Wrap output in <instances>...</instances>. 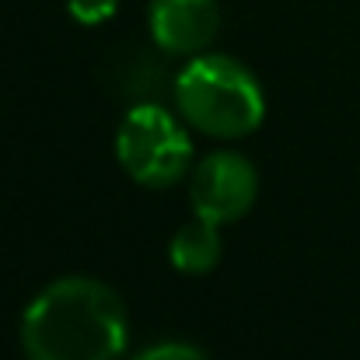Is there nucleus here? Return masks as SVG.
Segmentation results:
<instances>
[{"label": "nucleus", "mask_w": 360, "mask_h": 360, "mask_svg": "<svg viewBox=\"0 0 360 360\" xmlns=\"http://www.w3.org/2000/svg\"><path fill=\"white\" fill-rule=\"evenodd\" d=\"M18 336L28 360H120L129 319L109 283L63 276L28 301Z\"/></svg>", "instance_id": "1"}, {"label": "nucleus", "mask_w": 360, "mask_h": 360, "mask_svg": "<svg viewBox=\"0 0 360 360\" xmlns=\"http://www.w3.org/2000/svg\"><path fill=\"white\" fill-rule=\"evenodd\" d=\"M175 109L207 136L238 140L262 126L266 95L241 60L224 53H200L175 77Z\"/></svg>", "instance_id": "2"}, {"label": "nucleus", "mask_w": 360, "mask_h": 360, "mask_svg": "<svg viewBox=\"0 0 360 360\" xmlns=\"http://www.w3.org/2000/svg\"><path fill=\"white\" fill-rule=\"evenodd\" d=\"M189 122L158 102L126 109L116 129V161L143 189H168L193 168Z\"/></svg>", "instance_id": "3"}, {"label": "nucleus", "mask_w": 360, "mask_h": 360, "mask_svg": "<svg viewBox=\"0 0 360 360\" xmlns=\"http://www.w3.org/2000/svg\"><path fill=\"white\" fill-rule=\"evenodd\" d=\"M259 196V172L238 150H214L207 154L189 179V203L196 217L214 224L241 221Z\"/></svg>", "instance_id": "4"}, {"label": "nucleus", "mask_w": 360, "mask_h": 360, "mask_svg": "<svg viewBox=\"0 0 360 360\" xmlns=\"http://www.w3.org/2000/svg\"><path fill=\"white\" fill-rule=\"evenodd\" d=\"M147 25L154 46L175 56H200L221 28L217 0H150Z\"/></svg>", "instance_id": "5"}, {"label": "nucleus", "mask_w": 360, "mask_h": 360, "mask_svg": "<svg viewBox=\"0 0 360 360\" xmlns=\"http://www.w3.org/2000/svg\"><path fill=\"white\" fill-rule=\"evenodd\" d=\"M224 255V241H221V224L207 221V217H196L189 224H182L172 241H168V262L186 273V276H207L217 269Z\"/></svg>", "instance_id": "6"}, {"label": "nucleus", "mask_w": 360, "mask_h": 360, "mask_svg": "<svg viewBox=\"0 0 360 360\" xmlns=\"http://www.w3.org/2000/svg\"><path fill=\"white\" fill-rule=\"evenodd\" d=\"M67 11L77 25H105L116 11H120V0H67Z\"/></svg>", "instance_id": "7"}, {"label": "nucleus", "mask_w": 360, "mask_h": 360, "mask_svg": "<svg viewBox=\"0 0 360 360\" xmlns=\"http://www.w3.org/2000/svg\"><path fill=\"white\" fill-rule=\"evenodd\" d=\"M129 360H207V354L196 343H182V340H165L154 347H143L140 354H133Z\"/></svg>", "instance_id": "8"}]
</instances>
